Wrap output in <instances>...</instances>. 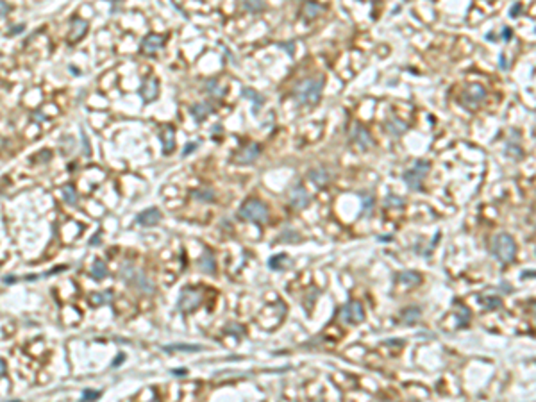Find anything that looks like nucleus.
I'll return each mask as SVG.
<instances>
[{"label": "nucleus", "instance_id": "nucleus-35", "mask_svg": "<svg viewBox=\"0 0 536 402\" xmlns=\"http://www.w3.org/2000/svg\"><path fill=\"white\" fill-rule=\"evenodd\" d=\"M386 206H397V207H402L404 206V201L402 199H398V197H388L386 199V202H384Z\"/></svg>", "mask_w": 536, "mask_h": 402}, {"label": "nucleus", "instance_id": "nucleus-20", "mask_svg": "<svg viewBox=\"0 0 536 402\" xmlns=\"http://www.w3.org/2000/svg\"><path fill=\"white\" fill-rule=\"evenodd\" d=\"M211 111H213L211 102H197L195 106H192V115L195 120H204Z\"/></svg>", "mask_w": 536, "mask_h": 402}, {"label": "nucleus", "instance_id": "nucleus-13", "mask_svg": "<svg viewBox=\"0 0 536 402\" xmlns=\"http://www.w3.org/2000/svg\"><path fill=\"white\" fill-rule=\"evenodd\" d=\"M163 43H165V38L161 34H148L141 41V52L143 54H154L161 49Z\"/></svg>", "mask_w": 536, "mask_h": 402}, {"label": "nucleus", "instance_id": "nucleus-6", "mask_svg": "<svg viewBox=\"0 0 536 402\" xmlns=\"http://www.w3.org/2000/svg\"><path fill=\"white\" fill-rule=\"evenodd\" d=\"M339 318L343 320L345 324L358 325L365 320V309L361 306V302L358 300H349L343 308L339 309Z\"/></svg>", "mask_w": 536, "mask_h": 402}, {"label": "nucleus", "instance_id": "nucleus-39", "mask_svg": "<svg viewBox=\"0 0 536 402\" xmlns=\"http://www.w3.org/2000/svg\"><path fill=\"white\" fill-rule=\"evenodd\" d=\"M520 9H522V5H520V4L513 5V7H511V18H515V16H518V13H520Z\"/></svg>", "mask_w": 536, "mask_h": 402}, {"label": "nucleus", "instance_id": "nucleus-37", "mask_svg": "<svg viewBox=\"0 0 536 402\" xmlns=\"http://www.w3.org/2000/svg\"><path fill=\"white\" fill-rule=\"evenodd\" d=\"M511 36H513V30L509 29V27H504V29H502V39H504V41H509Z\"/></svg>", "mask_w": 536, "mask_h": 402}, {"label": "nucleus", "instance_id": "nucleus-42", "mask_svg": "<svg viewBox=\"0 0 536 402\" xmlns=\"http://www.w3.org/2000/svg\"><path fill=\"white\" fill-rule=\"evenodd\" d=\"M173 375H186L188 370H184V368H179V370H173Z\"/></svg>", "mask_w": 536, "mask_h": 402}, {"label": "nucleus", "instance_id": "nucleus-12", "mask_svg": "<svg viewBox=\"0 0 536 402\" xmlns=\"http://www.w3.org/2000/svg\"><path fill=\"white\" fill-rule=\"evenodd\" d=\"M86 32H88V22L83 18H74L72 24H70L68 41L70 43H77V41H81L86 36Z\"/></svg>", "mask_w": 536, "mask_h": 402}, {"label": "nucleus", "instance_id": "nucleus-25", "mask_svg": "<svg viewBox=\"0 0 536 402\" xmlns=\"http://www.w3.org/2000/svg\"><path fill=\"white\" fill-rule=\"evenodd\" d=\"M386 127H388V131L394 134V136H400V134H404L408 131V125L404 122H400V120H397V118L390 120V122L386 123Z\"/></svg>", "mask_w": 536, "mask_h": 402}, {"label": "nucleus", "instance_id": "nucleus-41", "mask_svg": "<svg viewBox=\"0 0 536 402\" xmlns=\"http://www.w3.org/2000/svg\"><path fill=\"white\" fill-rule=\"evenodd\" d=\"M5 370H7V367H5V361H4V359H0V375H4Z\"/></svg>", "mask_w": 536, "mask_h": 402}, {"label": "nucleus", "instance_id": "nucleus-19", "mask_svg": "<svg viewBox=\"0 0 536 402\" xmlns=\"http://www.w3.org/2000/svg\"><path fill=\"white\" fill-rule=\"evenodd\" d=\"M131 283L133 285H136V288H140L141 291H145V293H152L154 291V285L148 281V277L145 274H141V272H138L136 270V274H134V277L131 279Z\"/></svg>", "mask_w": 536, "mask_h": 402}, {"label": "nucleus", "instance_id": "nucleus-2", "mask_svg": "<svg viewBox=\"0 0 536 402\" xmlns=\"http://www.w3.org/2000/svg\"><path fill=\"white\" fill-rule=\"evenodd\" d=\"M492 250H493V256H495L501 263L509 265V263L515 261V256H516L515 238H513L511 234H508V232H501V234H497L495 238H493Z\"/></svg>", "mask_w": 536, "mask_h": 402}, {"label": "nucleus", "instance_id": "nucleus-10", "mask_svg": "<svg viewBox=\"0 0 536 402\" xmlns=\"http://www.w3.org/2000/svg\"><path fill=\"white\" fill-rule=\"evenodd\" d=\"M350 138H352V142L358 145L361 150H368L372 145H374V140H372V136H370V133L367 131V129L361 125V123L356 122L354 125H352V131H350Z\"/></svg>", "mask_w": 536, "mask_h": 402}, {"label": "nucleus", "instance_id": "nucleus-16", "mask_svg": "<svg viewBox=\"0 0 536 402\" xmlns=\"http://www.w3.org/2000/svg\"><path fill=\"white\" fill-rule=\"evenodd\" d=\"M161 143H163V152L165 154L173 152V148H175V129L172 125H167L161 131Z\"/></svg>", "mask_w": 536, "mask_h": 402}, {"label": "nucleus", "instance_id": "nucleus-1", "mask_svg": "<svg viewBox=\"0 0 536 402\" xmlns=\"http://www.w3.org/2000/svg\"><path fill=\"white\" fill-rule=\"evenodd\" d=\"M324 75H316V77H308L300 81L293 89V97L302 106H315L322 98L324 91Z\"/></svg>", "mask_w": 536, "mask_h": 402}, {"label": "nucleus", "instance_id": "nucleus-11", "mask_svg": "<svg viewBox=\"0 0 536 402\" xmlns=\"http://www.w3.org/2000/svg\"><path fill=\"white\" fill-rule=\"evenodd\" d=\"M140 93H141V98L145 100V102H154L156 98H158L159 95V83H158V79H154V77H148L143 81L141 84V89H140Z\"/></svg>", "mask_w": 536, "mask_h": 402}, {"label": "nucleus", "instance_id": "nucleus-38", "mask_svg": "<svg viewBox=\"0 0 536 402\" xmlns=\"http://www.w3.org/2000/svg\"><path fill=\"white\" fill-rule=\"evenodd\" d=\"M7 11H9V5L5 4V2H0V18H4L7 15Z\"/></svg>", "mask_w": 536, "mask_h": 402}, {"label": "nucleus", "instance_id": "nucleus-31", "mask_svg": "<svg viewBox=\"0 0 536 402\" xmlns=\"http://www.w3.org/2000/svg\"><path fill=\"white\" fill-rule=\"evenodd\" d=\"M63 195H64V201L68 202V204H72V206L77 204V192L74 190V186H70V184L63 186Z\"/></svg>", "mask_w": 536, "mask_h": 402}, {"label": "nucleus", "instance_id": "nucleus-27", "mask_svg": "<svg viewBox=\"0 0 536 402\" xmlns=\"http://www.w3.org/2000/svg\"><path fill=\"white\" fill-rule=\"evenodd\" d=\"M241 95H243V98H251L256 109H259L261 106H263V97L257 95L252 88H243V89H241Z\"/></svg>", "mask_w": 536, "mask_h": 402}, {"label": "nucleus", "instance_id": "nucleus-17", "mask_svg": "<svg viewBox=\"0 0 536 402\" xmlns=\"http://www.w3.org/2000/svg\"><path fill=\"white\" fill-rule=\"evenodd\" d=\"M198 266H200V270L204 272V274L213 275L215 272H217V261H215V256H213L209 250H204V254H202L200 259H198Z\"/></svg>", "mask_w": 536, "mask_h": 402}, {"label": "nucleus", "instance_id": "nucleus-15", "mask_svg": "<svg viewBox=\"0 0 536 402\" xmlns=\"http://www.w3.org/2000/svg\"><path fill=\"white\" fill-rule=\"evenodd\" d=\"M308 177H310V181L315 182L318 188H325L331 182V179H333V173H331L327 168H315V170H311V172L308 173Z\"/></svg>", "mask_w": 536, "mask_h": 402}, {"label": "nucleus", "instance_id": "nucleus-33", "mask_svg": "<svg viewBox=\"0 0 536 402\" xmlns=\"http://www.w3.org/2000/svg\"><path fill=\"white\" fill-rule=\"evenodd\" d=\"M265 7H266L265 2H245V4H243V9L251 11V13H259V11H263Z\"/></svg>", "mask_w": 536, "mask_h": 402}, {"label": "nucleus", "instance_id": "nucleus-4", "mask_svg": "<svg viewBox=\"0 0 536 402\" xmlns=\"http://www.w3.org/2000/svg\"><path fill=\"white\" fill-rule=\"evenodd\" d=\"M240 218L249 222H254V224H265L268 220V207L263 204L257 199H249V201L240 207L238 211Z\"/></svg>", "mask_w": 536, "mask_h": 402}, {"label": "nucleus", "instance_id": "nucleus-24", "mask_svg": "<svg viewBox=\"0 0 536 402\" xmlns=\"http://www.w3.org/2000/svg\"><path fill=\"white\" fill-rule=\"evenodd\" d=\"M359 199H361V206H363V213L365 215H370L372 209H374V193L372 192H361L359 193Z\"/></svg>", "mask_w": 536, "mask_h": 402}, {"label": "nucleus", "instance_id": "nucleus-40", "mask_svg": "<svg viewBox=\"0 0 536 402\" xmlns=\"http://www.w3.org/2000/svg\"><path fill=\"white\" fill-rule=\"evenodd\" d=\"M22 29H24V25H16V27H11V34H18V32H22Z\"/></svg>", "mask_w": 536, "mask_h": 402}, {"label": "nucleus", "instance_id": "nucleus-32", "mask_svg": "<svg viewBox=\"0 0 536 402\" xmlns=\"http://www.w3.org/2000/svg\"><path fill=\"white\" fill-rule=\"evenodd\" d=\"M302 9H304L306 18H310V20H311V18H315V16L318 15L320 9H322V7H320L318 4H315V2H308V4H304V7H302Z\"/></svg>", "mask_w": 536, "mask_h": 402}, {"label": "nucleus", "instance_id": "nucleus-34", "mask_svg": "<svg viewBox=\"0 0 536 402\" xmlns=\"http://www.w3.org/2000/svg\"><path fill=\"white\" fill-rule=\"evenodd\" d=\"M486 302H488L486 309H497V308H501V306H502V302H501L499 297H488Z\"/></svg>", "mask_w": 536, "mask_h": 402}, {"label": "nucleus", "instance_id": "nucleus-21", "mask_svg": "<svg viewBox=\"0 0 536 402\" xmlns=\"http://www.w3.org/2000/svg\"><path fill=\"white\" fill-rule=\"evenodd\" d=\"M420 315H422L420 308H415V306L406 308L402 311V322L406 325H413V324H417L418 320H420Z\"/></svg>", "mask_w": 536, "mask_h": 402}, {"label": "nucleus", "instance_id": "nucleus-18", "mask_svg": "<svg viewBox=\"0 0 536 402\" xmlns=\"http://www.w3.org/2000/svg\"><path fill=\"white\" fill-rule=\"evenodd\" d=\"M397 283L408 286V288H415V286L422 283V275L418 272H402V274L397 275Z\"/></svg>", "mask_w": 536, "mask_h": 402}, {"label": "nucleus", "instance_id": "nucleus-5", "mask_svg": "<svg viewBox=\"0 0 536 402\" xmlns=\"http://www.w3.org/2000/svg\"><path fill=\"white\" fill-rule=\"evenodd\" d=\"M486 98V88L482 84H468L461 93V104L468 109H477Z\"/></svg>", "mask_w": 536, "mask_h": 402}, {"label": "nucleus", "instance_id": "nucleus-9", "mask_svg": "<svg viewBox=\"0 0 536 402\" xmlns=\"http://www.w3.org/2000/svg\"><path fill=\"white\" fill-rule=\"evenodd\" d=\"M259 154H261L259 145H257V143H249V145H245V147L240 148L236 152L234 163H236V165H252V163L259 157Z\"/></svg>", "mask_w": 536, "mask_h": 402}, {"label": "nucleus", "instance_id": "nucleus-7", "mask_svg": "<svg viewBox=\"0 0 536 402\" xmlns=\"http://www.w3.org/2000/svg\"><path fill=\"white\" fill-rule=\"evenodd\" d=\"M200 300H202V295L198 289L186 288V289H182L181 297H179L177 308L181 309L182 313H192V311H195V309L200 306Z\"/></svg>", "mask_w": 536, "mask_h": 402}, {"label": "nucleus", "instance_id": "nucleus-43", "mask_svg": "<svg viewBox=\"0 0 536 402\" xmlns=\"http://www.w3.org/2000/svg\"><path fill=\"white\" fill-rule=\"evenodd\" d=\"M504 59H506V57H504V56H501V61H499V64H501L502 68L506 70V68H508V64H506V61H504Z\"/></svg>", "mask_w": 536, "mask_h": 402}, {"label": "nucleus", "instance_id": "nucleus-45", "mask_svg": "<svg viewBox=\"0 0 536 402\" xmlns=\"http://www.w3.org/2000/svg\"><path fill=\"white\" fill-rule=\"evenodd\" d=\"M384 402H392V401H384Z\"/></svg>", "mask_w": 536, "mask_h": 402}, {"label": "nucleus", "instance_id": "nucleus-8", "mask_svg": "<svg viewBox=\"0 0 536 402\" xmlns=\"http://www.w3.org/2000/svg\"><path fill=\"white\" fill-rule=\"evenodd\" d=\"M288 201L295 209H304L310 204V193L306 192V188L300 182H297L288 190Z\"/></svg>", "mask_w": 536, "mask_h": 402}, {"label": "nucleus", "instance_id": "nucleus-44", "mask_svg": "<svg viewBox=\"0 0 536 402\" xmlns=\"http://www.w3.org/2000/svg\"><path fill=\"white\" fill-rule=\"evenodd\" d=\"M150 402H159V401H158V399H154V401H150Z\"/></svg>", "mask_w": 536, "mask_h": 402}, {"label": "nucleus", "instance_id": "nucleus-29", "mask_svg": "<svg viewBox=\"0 0 536 402\" xmlns=\"http://www.w3.org/2000/svg\"><path fill=\"white\" fill-rule=\"evenodd\" d=\"M282 265H290V261H288V256L286 254H277L274 256L270 261H268V266L274 270H281L282 268Z\"/></svg>", "mask_w": 536, "mask_h": 402}, {"label": "nucleus", "instance_id": "nucleus-36", "mask_svg": "<svg viewBox=\"0 0 536 402\" xmlns=\"http://www.w3.org/2000/svg\"><path fill=\"white\" fill-rule=\"evenodd\" d=\"M197 147H198V143H197V142L188 143L186 147H184V150H182V156H188V154H192L193 150H197Z\"/></svg>", "mask_w": 536, "mask_h": 402}, {"label": "nucleus", "instance_id": "nucleus-28", "mask_svg": "<svg viewBox=\"0 0 536 402\" xmlns=\"http://www.w3.org/2000/svg\"><path fill=\"white\" fill-rule=\"evenodd\" d=\"M165 350H168V352H175V350H179V352H198V350H202L200 345H184V344H177V345H172V347H163Z\"/></svg>", "mask_w": 536, "mask_h": 402}, {"label": "nucleus", "instance_id": "nucleus-22", "mask_svg": "<svg viewBox=\"0 0 536 402\" xmlns=\"http://www.w3.org/2000/svg\"><path fill=\"white\" fill-rule=\"evenodd\" d=\"M206 91L211 95V97L222 98V97H224V93H226V88H222L220 84H218L217 79H207V81H206Z\"/></svg>", "mask_w": 536, "mask_h": 402}, {"label": "nucleus", "instance_id": "nucleus-14", "mask_svg": "<svg viewBox=\"0 0 536 402\" xmlns=\"http://www.w3.org/2000/svg\"><path fill=\"white\" fill-rule=\"evenodd\" d=\"M159 220H161V211L156 209V207H148V209L141 211L138 215V224L145 227L156 226V224H159Z\"/></svg>", "mask_w": 536, "mask_h": 402}, {"label": "nucleus", "instance_id": "nucleus-3", "mask_svg": "<svg viewBox=\"0 0 536 402\" xmlns=\"http://www.w3.org/2000/svg\"><path fill=\"white\" fill-rule=\"evenodd\" d=\"M429 170H431V163L425 161V159H418L415 161V165L411 168H408L406 172L402 173V181L408 184L409 190H415V192H420L423 186V181L427 177Z\"/></svg>", "mask_w": 536, "mask_h": 402}, {"label": "nucleus", "instance_id": "nucleus-26", "mask_svg": "<svg viewBox=\"0 0 536 402\" xmlns=\"http://www.w3.org/2000/svg\"><path fill=\"white\" fill-rule=\"evenodd\" d=\"M91 275H93V279L102 281L104 277L108 275V266H106V263H102V261H95L93 266H91Z\"/></svg>", "mask_w": 536, "mask_h": 402}, {"label": "nucleus", "instance_id": "nucleus-23", "mask_svg": "<svg viewBox=\"0 0 536 402\" xmlns=\"http://www.w3.org/2000/svg\"><path fill=\"white\" fill-rule=\"evenodd\" d=\"M193 199H197V201L200 202H213L215 201V192H213L211 188H197V190H193L192 192Z\"/></svg>", "mask_w": 536, "mask_h": 402}, {"label": "nucleus", "instance_id": "nucleus-30", "mask_svg": "<svg viewBox=\"0 0 536 402\" xmlns=\"http://www.w3.org/2000/svg\"><path fill=\"white\" fill-rule=\"evenodd\" d=\"M506 156L513 157V159H516V161H520L522 157H524V152H522V148L520 145H513V143H508L506 145Z\"/></svg>", "mask_w": 536, "mask_h": 402}]
</instances>
